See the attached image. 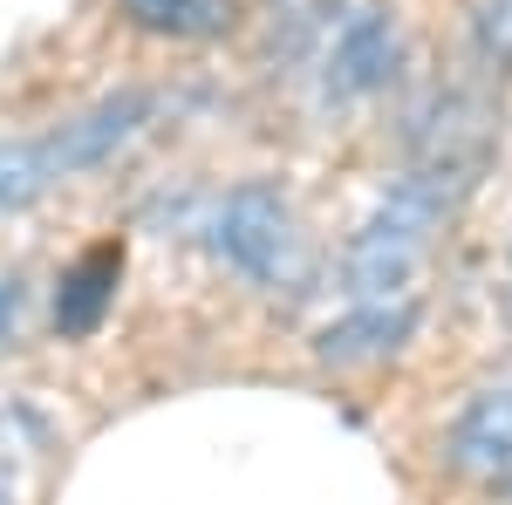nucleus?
I'll return each mask as SVG.
<instances>
[{
    "mask_svg": "<svg viewBox=\"0 0 512 505\" xmlns=\"http://www.w3.org/2000/svg\"><path fill=\"white\" fill-rule=\"evenodd\" d=\"M444 465L465 478H492V485L512 478V376L465 396V410L444 430Z\"/></svg>",
    "mask_w": 512,
    "mask_h": 505,
    "instance_id": "4",
    "label": "nucleus"
},
{
    "mask_svg": "<svg viewBox=\"0 0 512 505\" xmlns=\"http://www.w3.org/2000/svg\"><path fill=\"white\" fill-rule=\"evenodd\" d=\"M21 314H28V280L21 273H0V349L21 342Z\"/></svg>",
    "mask_w": 512,
    "mask_h": 505,
    "instance_id": "11",
    "label": "nucleus"
},
{
    "mask_svg": "<svg viewBox=\"0 0 512 505\" xmlns=\"http://www.w3.org/2000/svg\"><path fill=\"white\" fill-rule=\"evenodd\" d=\"M506 492H512V478H506Z\"/></svg>",
    "mask_w": 512,
    "mask_h": 505,
    "instance_id": "12",
    "label": "nucleus"
},
{
    "mask_svg": "<svg viewBox=\"0 0 512 505\" xmlns=\"http://www.w3.org/2000/svg\"><path fill=\"white\" fill-rule=\"evenodd\" d=\"M417 335V301H376V308H349L342 321H328L315 335V362L321 369H362L383 362Z\"/></svg>",
    "mask_w": 512,
    "mask_h": 505,
    "instance_id": "6",
    "label": "nucleus"
},
{
    "mask_svg": "<svg viewBox=\"0 0 512 505\" xmlns=\"http://www.w3.org/2000/svg\"><path fill=\"white\" fill-rule=\"evenodd\" d=\"M472 41L485 69H512V0H472Z\"/></svg>",
    "mask_w": 512,
    "mask_h": 505,
    "instance_id": "10",
    "label": "nucleus"
},
{
    "mask_svg": "<svg viewBox=\"0 0 512 505\" xmlns=\"http://www.w3.org/2000/svg\"><path fill=\"white\" fill-rule=\"evenodd\" d=\"M117 280H123V246H117V239L89 246L76 267L62 273V287H55V335H62V342L96 335L103 314L117 308Z\"/></svg>",
    "mask_w": 512,
    "mask_h": 505,
    "instance_id": "7",
    "label": "nucleus"
},
{
    "mask_svg": "<svg viewBox=\"0 0 512 505\" xmlns=\"http://www.w3.org/2000/svg\"><path fill=\"white\" fill-rule=\"evenodd\" d=\"M55 157L48 144H0V212H28L55 192Z\"/></svg>",
    "mask_w": 512,
    "mask_h": 505,
    "instance_id": "9",
    "label": "nucleus"
},
{
    "mask_svg": "<svg viewBox=\"0 0 512 505\" xmlns=\"http://www.w3.org/2000/svg\"><path fill=\"white\" fill-rule=\"evenodd\" d=\"M403 76V21L390 0H362L355 14H342V28L328 41L321 62V103H362L383 96Z\"/></svg>",
    "mask_w": 512,
    "mask_h": 505,
    "instance_id": "2",
    "label": "nucleus"
},
{
    "mask_svg": "<svg viewBox=\"0 0 512 505\" xmlns=\"http://www.w3.org/2000/svg\"><path fill=\"white\" fill-rule=\"evenodd\" d=\"M212 253L253 287H294L308 273V233L274 178H239L212 205Z\"/></svg>",
    "mask_w": 512,
    "mask_h": 505,
    "instance_id": "1",
    "label": "nucleus"
},
{
    "mask_svg": "<svg viewBox=\"0 0 512 505\" xmlns=\"http://www.w3.org/2000/svg\"><path fill=\"white\" fill-rule=\"evenodd\" d=\"M424 267V246L403 233H383V226H362V233L342 246V294L355 308H376V301H410V280Z\"/></svg>",
    "mask_w": 512,
    "mask_h": 505,
    "instance_id": "5",
    "label": "nucleus"
},
{
    "mask_svg": "<svg viewBox=\"0 0 512 505\" xmlns=\"http://www.w3.org/2000/svg\"><path fill=\"white\" fill-rule=\"evenodd\" d=\"M130 14V28L171 41H212L239 21V0H117Z\"/></svg>",
    "mask_w": 512,
    "mask_h": 505,
    "instance_id": "8",
    "label": "nucleus"
},
{
    "mask_svg": "<svg viewBox=\"0 0 512 505\" xmlns=\"http://www.w3.org/2000/svg\"><path fill=\"white\" fill-rule=\"evenodd\" d=\"M151 117H158V89H117V96L89 103L82 117H69L55 137H41V144H48V157H55V171H62V178H76V171L110 164V157H117Z\"/></svg>",
    "mask_w": 512,
    "mask_h": 505,
    "instance_id": "3",
    "label": "nucleus"
}]
</instances>
